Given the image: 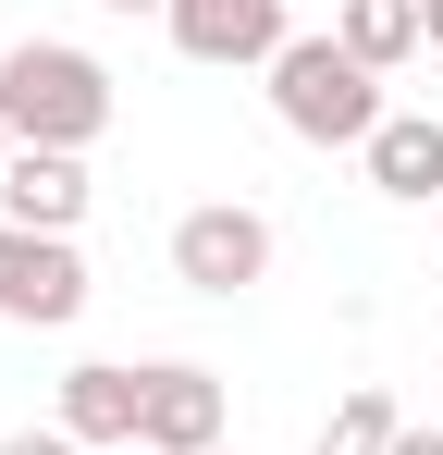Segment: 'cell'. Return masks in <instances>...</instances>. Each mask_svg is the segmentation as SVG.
Here are the masks:
<instances>
[{"mask_svg":"<svg viewBox=\"0 0 443 455\" xmlns=\"http://www.w3.org/2000/svg\"><path fill=\"white\" fill-rule=\"evenodd\" d=\"M173 283H185V296H259V283H271V222H259V210H246V197H210V210H185V222H173Z\"/></svg>","mask_w":443,"mask_h":455,"instance_id":"3957f363","label":"cell"},{"mask_svg":"<svg viewBox=\"0 0 443 455\" xmlns=\"http://www.w3.org/2000/svg\"><path fill=\"white\" fill-rule=\"evenodd\" d=\"M369 185L394 197V210H431L443 197V111H382V136H369Z\"/></svg>","mask_w":443,"mask_h":455,"instance_id":"9c48e42d","label":"cell"},{"mask_svg":"<svg viewBox=\"0 0 443 455\" xmlns=\"http://www.w3.org/2000/svg\"><path fill=\"white\" fill-rule=\"evenodd\" d=\"M394 431H407V419H394V394H382V381H358V394L320 419V443H308V455H394Z\"/></svg>","mask_w":443,"mask_h":455,"instance_id":"8fae6325","label":"cell"},{"mask_svg":"<svg viewBox=\"0 0 443 455\" xmlns=\"http://www.w3.org/2000/svg\"><path fill=\"white\" fill-rule=\"evenodd\" d=\"M86 160L74 148H12V172H0V222H25V234H74L86 222Z\"/></svg>","mask_w":443,"mask_h":455,"instance_id":"ba28073f","label":"cell"},{"mask_svg":"<svg viewBox=\"0 0 443 455\" xmlns=\"http://www.w3.org/2000/svg\"><path fill=\"white\" fill-rule=\"evenodd\" d=\"M419 25H431V50H443V0H419Z\"/></svg>","mask_w":443,"mask_h":455,"instance_id":"9a60e30c","label":"cell"},{"mask_svg":"<svg viewBox=\"0 0 443 455\" xmlns=\"http://www.w3.org/2000/svg\"><path fill=\"white\" fill-rule=\"evenodd\" d=\"M124 455H148V443H124Z\"/></svg>","mask_w":443,"mask_h":455,"instance_id":"ac0fdd59","label":"cell"},{"mask_svg":"<svg viewBox=\"0 0 443 455\" xmlns=\"http://www.w3.org/2000/svg\"><path fill=\"white\" fill-rule=\"evenodd\" d=\"M148 455H222V381L197 357H160L148 370V419H136Z\"/></svg>","mask_w":443,"mask_h":455,"instance_id":"52a82bcc","label":"cell"},{"mask_svg":"<svg viewBox=\"0 0 443 455\" xmlns=\"http://www.w3.org/2000/svg\"><path fill=\"white\" fill-rule=\"evenodd\" d=\"M0 124H12V148H99L111 136V62L99 50H74V37H25V50H0Z\"/></svg>","mask_w":443,"mask_h":455,"instance_id":"6da1fadb","label":"cell"},{"mask_svg":"<svg viewBox=\"0 0 443 455\" xmlns=\"http://www.w3.org/2000/svg\"><path fill=\"white\" fill-rule=\"evenodd\" d=\"M222 455H246V443H222Z\"/></svg>","mask_w":443,"mask_h":455,"instance_id":"e0dca14e","label":"cell"},{"mask_svg":"<svg viewBox=\"0 0 443 455\" xmlns=\"http://www.w3.org/2000/svg\"><path fill=\"white\" fill-rule=\"evenodd\" d=\"M333 37L358 50L369 75H394V62H419V50H431V25H419V0H345V12H333Z\"/></svg>","mask_w":443,"mask_h":455,"instance_id":"30bf717a","label":"cell"},{"mask_svg":"<svg viewBox=\"0 0 443 455\" xmlns=\"http://www.w3.org/2000/svg\"><path fill=\"white\" fill-rule=\"evenodd\" d=\"M0 320H12V332H62V320H86V259H74V234L0 222Z\"/></svg>","mask_w":443,"mask_h":455,"instance_id":"277c9868","label":"cell"},{"mask_svg":"<svg viewBox=\"0 0 443 455\" xmlns=\"http://www.w3.org/2000/svg\"><path fill=\"white\" fill-rule=\"evenodd\" d=\"M160 25H173V50H185V62H210V75H246V62L271 75V62H284V37H295L284 0H173Z\"/></svg>","mask_w":443,"mask_h":455,"instance_id":"5b68a950","label":"cell"},{"mask_svg":"<svg viewBox=\"0 0 443 455\" xmlns=\"http://www.w3.org/2000/svg\"><path fill=\"white\" fill-rule=\"evenodd\" d=\"M394 455H443V431H394Z\"/></svg>","mask_w":443,"mask_h":455,"instance_id":"4fadbf2b","label":"cell"},{"mask_svg":"<svg viewBox=\"0 0 443 455\" xmlns=\"http://www.w3.org/2000/svg\"><path fill=\"white\" fill-rule=\"evenodd\" d=\"M0 172H12V124H0Z\"/></svg>","mask_w":443,"mask_h":455,"instance_id":"2e32d148","label":"cell"},{"mask_svg":"<svg viewBox=\"0 0 443 455\" xmlns=\"http://www.w3.org/2000/svg\"><path fill=\"white\" fill-rule=\"evenodd\" d=\"M0 455H86V443H74L62 419H50V431H12V443H0Z\"/></svg>","mask_w":443,"mask_h":455,"instance_id":"7c38bea8","label":"cell"},{"mask_svg":"<svg viewBox=\"0 0 443 455\" xmlns=\"http://www.w3.org/2000/svg\"><path fill=\"white\" fill-rule=\"evenodd\" d=\"M99 12H173V0H99Z\"/></svg>","mask_w":443,"mask_h":455,"instance_id":"5bb4252c","label":"cell"},{"mask_svg":"<svg viewBox=\"0 0 443 455\" xmlns=\"http://www.w3.org/2000/svg\"><path fill=\"white\" fill-rule=\"evenodd\" d=\"M62 419L86 455H124L136 443V419H148V370H124V357H86V370H62Z\"/></svg>","mask_w":443,"mask_h":455,"instance_id":"8992f818","label":"cell"},{"mask_svg":"<svg viewBox=\"0 0 443 455\" xmlns=\"http://www.w3.org/2000/svg\"><path fill=\"white\" fill-rule=\"evenodd\" d=\"M271 124L308 148H369L382 136V75H369L345 37H284L271 62Z\"/></svg>","mask_w":443,"mask_h":455,"instance_id":"7a4b0ae2","label":"cell"}]
</instances>
